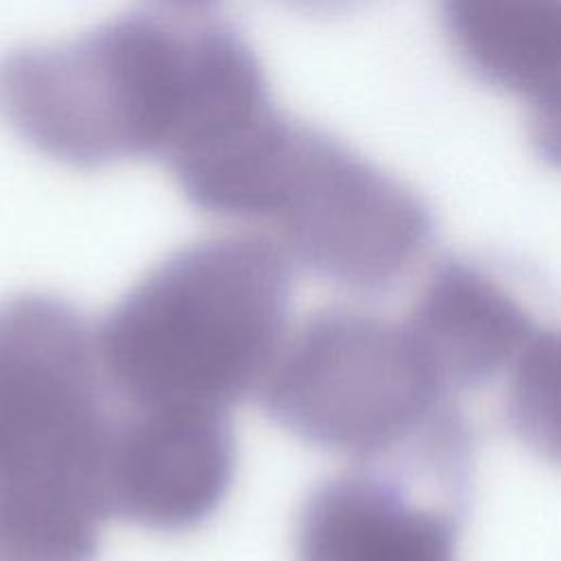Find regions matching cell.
<instances>
[{
  "mask_svg": "<svg viewBox=\"0 0 561 561\" xmlns=\"http://www.w3.org/2000/svg\"><path fill=\"white\" fill-rule=\"evenodd\" d=\"M116 401L94 327L70 302L0 305V546L26 561H96Z\"/></svg>",
  "mask_w": 561,
  "mask_h": 561,
  "instance_id": "obj_1",
  "label": "cell"
},
{
  "mask_svg": "<svg viewBox=\"0 0 561 561\" xmlns=\"http://www.w3.org/2000/svg\"><path fill=\"white\" fill-rule=\"evenodd\" d=\"M291 267L276 239L252 232L160 261L94 327L114 401L228 412L256 392L287 337Z\"/></svg>",
  "mask_w": 561,
  "mask_h": 561,
  "instance_id": "obj_2",
  "label": "cell"
},
{
  "mask_svg": "<svg viewBox=\"0 0 561 561\" xmlns=\"http://www.w3.org/2000/svg\"><path fill=\"white\" fill-rule=\"evenodd\" d=\"M221 22L114 18L0 61V116L35 151L75 169L167 158L188 134Z\"/></svg>",
  "mask_w": 561,
  "mask_h": 561,
  "instance_id": "obj_3",
  "label": "cell"
},
{
  "mask_svg": "<svg viewBox=\"0 0 561 561\" xmlns=\"http://www.w3.org/2000/svg\"><path fill=\"white\" fill-rule=\"evenodd\" d=\"M256 394L276 425L355 465L471 430L405 322L348 307L313 311L287 335Z\"/></svg>",
  "mask_w": 561,
  "mask_h": 561,
  "instance_id": "obj_4",
  "label": "cell"
},
{
  "mask_svg": "<svg viewBox=\"0 0 561 561\" xmlns=\"http://www.w3.org/2000/svg\"><path fill=\"white\" fill-rule=\"evenodd\" d=\"M265 221L291 263L359 294L394 287L434 239V215L416 191L300 123Z\"/></svg>",
  "mask_w": 561,
  "mask_h": 561,
  "instance_id": "obj_5",
  "label": "cell"
},
{
  "mask_svg": "<svg viewBox=\"0 0 561 561\" xmlns=\"http://www.w3.org/2000/svg\"><path fill=\"white\" fill-rule=\"evenodd\" d=\"M469 478L403 462L320 482L296 524L298 561H456Z\"/></svg>",
  "mask_w": 561,
  "mask_h": 561,
  "instance_id": "obj_6",
  "label": "cell"
},
{
  "mask_svg": "<svg viewBox=\"0 0 561 561\" xmlns=\"http://www.w3.org/2000/svg\"><path fill=\"white\" fill-rule=\"evenodd\" d=\"M234 471L228 412L116 403L105 458L107 517L160 533L191 530L221 506Z\"/></svg>",
  "mask_w": 561,
  "mask_h": 561,
  "instance_id": "obj_7",
  "label": "cell"
},
{
  "mask_svg": "<svg viewBox=\"0 0 561 561\" xmlns=\"http://www.w3.org/2000/svg\"><path fill=\"white\" fill-rule=\"evenodd\" d=\"M449 394L506 377L548 329L493 270L440 259L403 320Z\"/></svg>",
  "mask_w": 561,
  "mask_h": 561,
  "instance_id": "obj_8",
  "label": "cell"
},
{
  "mask_svg": "<svg viewBox=\"0 0 561 561\" xmlns=\"http://www.w3.org/2000/svg\"><path fill=\"white\" fill-rule=\"evenodd\" d=\"M557 359L559 337L548 327L504 377L508 427L530 447L552 454H557Z\"/></svg>",
  "mask_w": 561,
  "mask_h": 561,
  "instance_id": "obj_9",
  "label": "cell"
},
{
  "mask_svg": "<svg viewBox=\"0 0 561 561\" xmlns=\"http://www.w3.org/2000/svg\"><path fill=\"white\" fill-rule=\"evenodd\" d=\"M298 7L307 11H318V13H333L351 7L357 0H294Z\"/></svg>",
  "mask_w": 561,
  "mask_h": 561,
  "instance_id": "obj_10",
  "label": "cell"
},
{
  "mask_svg": "<svg viewBox=\"0 0 561 561\" xmlns=\"http://www.w3.org/2000/svg\"><path fill=\"white\" fill-rule=\"evenodd\" d=\"M162 7L167 9H173V11H180V13H186V11H202L210 4H215L217 0H158Z\"/></svg>",
  "mask_w": 561,
  "mask_h": 561,
  "instance_id": "obj_11",
  "label": "cell"
}]
</instances>
